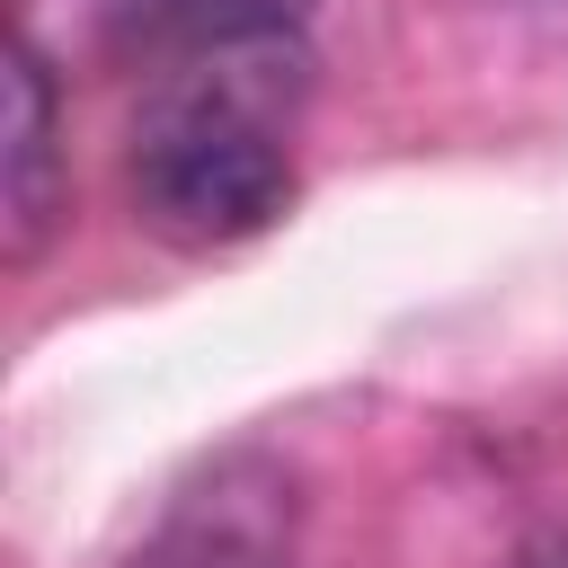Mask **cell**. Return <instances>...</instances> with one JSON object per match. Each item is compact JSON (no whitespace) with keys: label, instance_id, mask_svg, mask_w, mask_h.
Instances as JSON below:
<instances>
[{"label":"cell","instance_id":"cell-4","mask_svg":"<svg viewBox=\"0 0 568 568\" xmlns=\"http://www.w3.org/2000/svg\"><path fill=\"white\" fill-rule=\"evenodd\" d=\"M524 568H568V532H559V541H532V550H524Z\"/></svg>","mask_w":568,"mask_h":568},{"label":"cell","instance_id":"cell-2","mask_svg":"<svg viewBox=\"0 0 568 568\" xmlns=\"http://www.w3.org/2000/svg\"><path fill=\"white\" fill-rule=\"evenodd\" d=\"M320 0H115V44L151 62H231L311 27Z\"/></svg>","mask_w":568,"mask_h":568},{"label":"cell","instance_id":"cell-3","mask_svg":"<svg viewBox=\"0 0 568 568\" xmlns=\"http://www.w3.org/2000/svg\"><path fill=\"white\" fill-rule=\"evenodd\" d=\"M0 204H9V266H27L44 248V231L62 222V204H71L53 71H44L36 44H18V62H9V178H0Z\"/></svg>","mask_w":568,"mask_h":568},{"label":"cell","instance_id":"cell-1","mask_svg":"<svg viewBox=\"0 0 568 568\" xmlns=\"http://www.w3.org/2000/svg\"><path fill=\"white\" fill-rule=\"evenodd\" d=\"M133 213L178 248H240L284 222L293 204V151L266 124V106L231 80L160 89L124 151Z\"/></svg>","mask_w":568,"mask_h":568}]
</instances>
